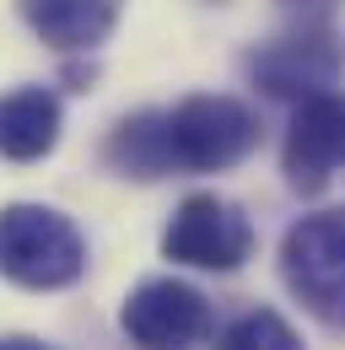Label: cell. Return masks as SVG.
<instances>
[{"label":"cell","instance_id":"cell-1","mask_svg":"<svg viewBox=\"0 0 345 350\" xmlns=\"http://www.w3.org/2000/svg\"><path fill=\"white\" fill-rule=\"evenodd\" d=\"M86 275V237L54 205H0V280L22 291H65Z\"/></svg>","mask_w":345,"mask_h":350},{"label":"cell","instance_id":"cell-2","mask_svg":"<svg viewBox=\"0 0 345 350\" xmlns=\"http://www.w3.org/2000/svg\"><path fill=\"white\" fill-rule=\"evenodd\" d=\"M281 280L318 323L345 329V205L313 211L281 237Z\"/></svg>","mask_w":345,"mask_h":350},{"label":"cell","instance_id":"cell-3","mask_svg":"<svg viewBox=\"0 0 345 350\" xmlns=\"http://www.w3.org/2000/svg\"><path fill=\"white\" fill-rule=\"evenodd\" d=\"M168 140L178 173H227L259 146V119L227 92H194L168 108Z\"/></svg>","mask_w":345,"mask_h":350},{"label":"cell","instance_id":"cell-4","mask_svg":"<svg viewBox=\"0 0 345 350\" xmlns=\"http://www.w3.org/2000/svg\"><path fill=\"white\" fill-rule=\"evenodd\" d=\"M340 76H345V38L329 22L292 27L248 54V81L281 103H307L318 92H335Z\"/></svg>","mask_w":345,"mask_h":350},{"label":"cell","instance_id":"cell-5","mask_svg":"<svg viewBox=\"0 0 345 350\" xmlns=\"http://www.w3.org/2000/svg\"><path fill=\"white\" fill-rule=\"evenodd\" d=\"M119 329L135 350H200L216 334V312L205 291H194L189 280H140L119 307Z\"/></svg>","mask_w":345,"mask_h":350},{"label":"cell","instance_id":"cell-6","mask_svg":"<svg viewBox=\"0 0 345 350\" xmlns=\"http://www.w3.org/2000/svg\"><path fill=\"white\" fill-rule=\"evenodd\" d=\"M162 254L172 264H189V269L232 275L254 254V221L221 194H189L162 232Z\"/></svg>","mask_w":345,"mask_h":350},{"label":"cell","instance_id":"cell-7","mask_svg":"<svg viewBox=\"0 0 345 350\" xmlns=\"http://www.w3.org/2000/svg\"><path fill=\"white\" fill-rule=\"evenodd\" d=\"M281 173L297 194H324L345 173V92H318L297 103L281 146Z\"/></svg>","mask_w":345,"mask_h":350},{"label":"cell","instance_id":"cell-8","mask_svg":"<svg viewBox=\"0 0 345 350\" xmlns=\"http://www.w3.org/2000/svg\"><path fill=\"white\" fill-rule=\"evenodd\" d=\"M22 22L60 54H92L114 38L125 0H16Z\"/></svg>","mask_w":345,"mask_h":350},{"label":"cell","instance_id":"cell-9","mask_svg":"<svg viewBox=\"0 0 345 350\" xmlns=\"http://www.w3.org/2000/svg\"><path fill=\"white\" fill-rule=\"evenodd\" d=\"M103 167L119 178H135V183H157V178H172L178 162H172V140H168V108H140V113H125L108 140H103Z\"/></svg>","mask_w":345,"mask_h":350},{"label":"cell","instance_id":"cell-10","mask_svg":"<svg viewBox=\"0 0 345 350\" xmlns=\"http://www.w3.org/2000/svg\"><path fill=\"white\" fill-rule=\"evenodd\" d=\"M65 130V108L49 87H16L0 97V157L5 162H43Z\"/></svg>","mask_w":345,"mask_h":350},{"label":"cell","instance_id":"cell-11","mask_svg":"<svg viewBox=\"0 0 345 350\" xmlns=\"http://www.w3.org/2000/svg\"><path fill=\"white\" fill-rule=\"evenodd\" d=\"M216 350H302V340L275 307H248L216 334Z\"/></svg>","mask_w":345,"mask_h":350},{"label":"cell","instance_id":"cell-12","mask_svg":"<svg viewBox=\"0 0 345 350\" xmlns=\"http://www.w3.org/2000/svg\"><path fill=\"white\" fill-rule=\"evenodd\" d=\"M0 350H54V345H43L33 334H11V340H0Z\"/></svg>","mask_w":345,"mask_h":350},{"label":"cell","instance_id":"cell-13","mask_svg":"<svg viewBox=\"0 0 345 350\" xmlns=\"http://www.w3.org/2000/svg\"><path fill=\"white\" fill-rule=\"evenodd\" d=\"M216 5H221V0H216Z\"/></svg>","mask_w":345,"mask_h":350}]
</instances>
